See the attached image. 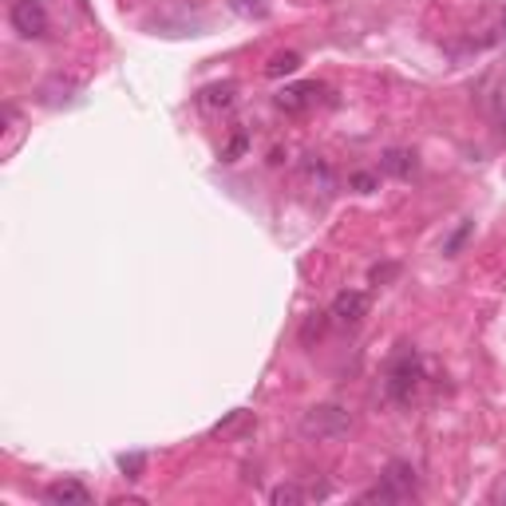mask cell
Instances as JSON below:
<instances>
[{"label":"cell","instance_id":"6da1fadb","mask_svg":"<svg viewBox=\"0 0 506 506\" xmlns=\"http://www.w3.org/2000/svg\"><path fill=\"white\" fill-rule=\"evenodd\" d=\"M420 384H423L420 352L400 349L395 352V360L388 364V376H384V392H388V400L400 404V408H408V404L415 400V392H420Z\"/></svg>","mask_w":506,"mask_h":506},{"label":"cell","instance_id":"7a4b0ae2","mask_svg":"<svg viewBox=\"0 0 506 506\" xmlns=\"http://www.w3.org/2000/svg\"><path fill=\"white\" fill-rule=\"evenodd\" d=\"M415 491H420V479H415V467L404 459H395L384 467L380 483H376L372 491L360 494V502H408L415 499Z\"/></svg>","mask_w":506,"mask_h":506},{"label":"cell","instance_id":"3957f363","mask_svg":"<svg viewBox=\"0 0 506 506\" xmlns=\"http://www.w3.org/2000/svg\"><path fill=\"white\" fill-rule=\"evenodd\" d=\"M349 431H352V415L341 404H316V408L301 415V435H309V439H341Z\"/></svg>","mask_w":506,"mask_h":506},{"label":"cell","instance_id":"277c9868","mask_svg":"<svg viewBox=\"0 0 506 506\" xmlns=\"http://www.w3.org/2000/svg\"><path fill=\"white\" fill-rule=\"evenodd\" d=\"M368 305L372 301L364 289H341L329 305V316H333V324H341V329H356V324L368 316Z\"/></svg>","mask_w":506,"mask_h":506},{"label":"cell","instance_id":"5b68a950","mask_svg":"<svg viewBox=\"0 0 506 506\" xmlns=\"http://www.w3.org/2000/svg\"><path fill=\"white\" fill-rule=\"evenodd\" d=\"M8 20H13V28L24 40H44L48 36V8L40 4V0H13Z\"/></svg>","mask_w":506,"mask_h":506},{"label":"cell","instance_id":"8992f818","mask_svg":"<svg viewBox=\"0 0 506 506\" xmlns=\"http://www.w3.org/2000/svg\"><path fill=\"white\" fill-rule=\"evenodd\" d=\"M316 99H321V87L316 84H289V87H281V92L273 95V107L277 111H285V115H305Z\"/></svg>","mask_w":506,"mask_h":506},{"label":"cell","instance_id":"52a82bcc","mask_svg":"<svg viewBox=\"0 0 506 506\" xmlns=\"http://www.w3.org/2000/svg\"><path fill=\"white\" fill-rule=\"evenodd\" d=\"M301 178H305V186H309L313 194H321V198L336 194V174H333V166L324 163L321 155H305L301 158Z\"/></svg>","mask_w":506,"mask_h":506},{"label":"cell","instance_id":"ba28073f","mask_svg":"<svg viewBox=\"0 0 506 506\" xmlns=\"http://www.w3.org/2000/svg\"><path fill=\"white\" fill-rule=\"evenodd\" d=\"M44 499L52 506H87L92 502V491H87L79 479H56V483H48Z\"/></svg>","mask_w":506,"mask_h":506},{"label":"cell","instance_id":"9c48e42d","mask_svg":"<svg viewBox=\"0 0 506 506\" xmlns=\"http://www.w3.org/2000/svg\"><path fill=\"white\" fill-rule=\"evenodd\" d=\"M237 103V84L234 79H226V84H210L198 92V107L202 111H230V107Z\"/></svg>","mask_w":506,"mask_h":506},{"label":"cell","instance_id":"30bf717a","mask_svg":"<svg viewBox=\"0 0 506 506\" xmlns=\"http://www.w3.org/2000/svg\"><path fill=\"white\" fill-rule=\"evenodd\" d=\"M380 174L412 178V174H415V155L404 151V146H392V151H384V155H380Z\"/></svg>","mask_w":506,"mask_h":506},{"label":"cell","instance_id":"8fae6325","mask_svg":"<svg viewBox=\"0 0 506 506\" xmlns=\"http://www.w3.org/2000/svg\"><path fill=\"white\" fill-rule=\"evenodd\" d=\"M329 324H333L329 313H309V316H305V324H301V344H305V349H313V344L329 333Z\"/></svg>","mask_w":506,"mask_h":506},{"label":"cell","instance_id":"7c38bea8","mask_svg":"<svg viewBox=\"0 0 506 506\" xmlns=\"http://www.w3.org/2000/svg\"><path fill=\"white\" fill-rule=\"evenodd\" d=\"M297 67H301V56L297 52H277V56H270V64H265V75L281 79V75H293Z\"/></svg>","mask_w":506,"mask_h":506},{"label":"cell","instance_id":"4fadbf2b","mask_svg":"<svg viewBox=\"0 0 506 506\" xmlns=\"http://www.w3.org/2000/svg\"><path fill=\"white\" fill-rule=\"evenodd\" d=\"M119 471H123V479H143L146 475V455L143 451H131V455H119Z\"/></svg>","mask_w":506,"mask_h":506},{"label":"cell","instance_id":"5bb4252c","mask_svg":"<svg viewBox=\"0 0 506 506\" xmlns=\"http://www.w3.org/2000/svg\"><path fill=\"white\" fill-rule=\"evenodd\" d=\"M270 502L273 506H301L305 502V491L297 487V483H281V487L270 491Z\"/></svg>","mask_w":506,"mask_h":506},{"label":"cell","instance_id":"9a60e30c","mask_svg":"<svg viewBox=\"0 0 506 506\" xmlns=\"http://www.w3.org/2000/svg\"><path fill=\"white\" fill-rule=\"evenodd\" d=\"M349 191H356V194H372V191H380V178H376L372 171H356V174L349 178Z\"/></svg>","mask_w":506,"mask_h":506},{"label":"cell","instance_id":"2e32d148","mask_svg":"<svg viewBox=\"0 0 506 506\" xmlns=\"http://www.w3.org/2000/svg\"><path fill=\"white\" fill-rule=\"evenodd\" d=\"M245 146H250V135H245V131H237V135L230 138V143L222 146V163H237V158L245 155Z\"/></svg>","mask_w":506,"mask_h":506},{"label":"cell","instance_id":"e0dca14e","mask_svg":"<svg viewBox=\"0 0 506 506\" xmlns=\"http://www.w3.org/2000/svg\"><path fill=\"white\" fill-rule=\"evenodd\" d=\"M234 8L245 16H270V4H262V0H234Z\"/></svg>","mask_w":506,"mask_h":506},{"label":"cell","instance_id":"ac0fdd59","mask_svg":"<svg viewBox=\"0 0 506 506\" xmlns=\"http://www.w3.org/2000/svg\"><path fill=\"white\" fill-rule=\"evenodd\" d=\"M4 119H8V146H4V151H13L16 138H20V115H16V107H4Z\"/></svg>","mask_w":506,"mask_h":506},{"label":"cell","instance_id":"d6986e66","mask_svg":"<svg viewBox=\"0 0 506 506\" xmlns=\"http://www.w3.org/2000/svg\"><path fill=\"white\" fill-rule=\"evenodd\" d=\"M237 423H245V412H230V420H222V423H214L210 435H230Z\"/></svg>","mask_w":506,"mask_h":506},{"label":"cell","instance_id":"ffe728a7","mask_svg":"<svg viewBox=\"0 0 506 506\" xmlns=\"http://www.w3.org/2000/svg\"><path fill=\"white\" fill-rule=\"evenodd\" d=\"M400 273V265H372V285H384V281H392V277Z\"/></svg>","mask_w":506,"mask_h":506},{"label":"cell","instance_id":"44dd1931","mask_svg":"<svg viewBox=\"0 0 506 506\" xmlns=\"http://www.w3.org/2000/svg\"><path fill=\"white\" fill-rule=\"evenodd\" d=\"M467 234H471V222H467V226H463V230H459V234H455V237H451V242H448V253H459V245H463V242H467Z\"/></svg>","mask_w":506,"mask_h":506},{"label":"cell","instance_id":"7402d4cb","mask_svg":"<svg viewBox=\"0 0 506 506\" xmlns=\"http://www.w3.org/2000/svg\"><path fill=\"white\" fill-rule=\"evenodd\" d=\"M502 499H506V487H502Z\"/></svg>","mask_w":506,"mask_h":506},{"label":"cell","instance_id":"603a6c76","mask_svg":"<svg viewBox=\"0 0 506 506\" xmlns=\"http://www.w3.org/2000/svg\"><path fill=\"white\" fill-rule=\"evenodd\" d=\"M502 20H506V13H502Z\"/></svg>","mask_w":506,"mask_h":506}]
</instances>
